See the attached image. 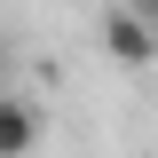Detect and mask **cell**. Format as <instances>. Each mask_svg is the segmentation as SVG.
I'll return each instance as SVG.
<instances>
[{
    "instance_id": "1",
    "label": "cell",
    "mask_w": 158,
    "mask_h": 158,
    "mask_svg": "<svg viewBox=\"0 0 158 158\" xmlns=\"http://www.w3.org/2000/svg\"><path fill=\"white\" fill-rule=\"evenodd\" d=\"M103 56H111L118 71L158 63V24L142 16V8H111V16H103Z\"/></svg>"
},
{
    "instance_id": "2",
    "label": "cell",
    "mask_w": 158,
    "mask_h": 158,
    "mask_svg": "<svg viewBox=\"0 0 158 158\" xmlns=\"http://www.w3.org/2000/svg\"><path fill=\"white\" fill-rule=\"evenodd\" d=\"M32 150H40V111L24 95H8L0 103V158H32Z\"/></svg>"
},
{
    "instance_id": "3",
    "label": "cell",
    "mask_w": 158,
    "mask_h": 158,
    "mask_svg": "<svg viewBox=\"0 0 158 158\" xmlns=\"http://www.w3.org/2000/svg\"><path fill=\"white\" fill-rule=\"evenodd\" d=\"M127 8H142V16H150V24H158V0H127Z\"/></svg>"
}]
</instances>
